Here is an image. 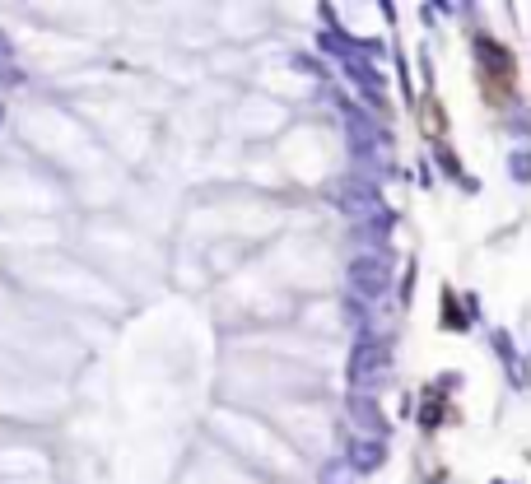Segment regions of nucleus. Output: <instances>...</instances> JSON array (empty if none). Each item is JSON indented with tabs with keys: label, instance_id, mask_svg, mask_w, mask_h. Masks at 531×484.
<instances>
[{
	"label": "nucleus",
	"instance_id": "1",
	"mask_svg": "<svg viewBox=\"0 0 531 484\" xmlns=\"http://www.w3.org/2000/svg\"><path fill=\"white\" fill-rule=\"evenodd\" d=\"M327 196H331V205L350 219V224H359V219H368V215H378V210H382L378 187H373L368 177H354V173L350 177H336Z\"/></svg>",
	"mask_w": 531,
	"mask_h": 484
},
{
	"label": "nucleus",
	"instance_id": "2",
	"mask_svg": "<svg viewBox=\"0 0 531 484\" xmlns=\"http://www.w3.org/2000/svg\"><path fill=\"white\" fill-rule=\"evenodd\" d=\"M387 363H392V350H387V345H378L373 336H359L350 350V368H345V373H350V387L373 396V387L387 377Z\"/></svg>",
	"mask_w": 531,
	"mask_h": 484
},
{
	"label": "nucleus",
	"instance_id": "3",
	"mask_svg": "<svg viewBox=\"0 0 531 484\" xmlns=\"http://www.w3.org/2000/svg\"><path fill=\"white\" fill-rule=\"evenodd\" d=\"M345 284H350V298H382L392 289V270H387V256H350L345 266Z\"/></svg>",
	"mask_w": 531,
	"mask_h": 484
},
{
	"label": "nucleus",
	"instance_id": "4",
	"mask_svg": "<svg viewBox=\"0 0 531 484\" xmlns=\"http://www.w3.org/2000/svg\"><path fill=\"white\" fill-rule=\"evenodd\" d=\"M345 415L359 424V429H368V438H382L387 443V415H382V405L368 396V391H350L345 396Z\"/></svg>",
	"mask_w": 531,
	"mask_h": 484
},
{
	"label": "nucleus",
	"instance_id": "5",
	"mask_svg": "<svg viewBox=\"0 0 531 484\" xmlns=\"http://www.w3.org/2000/svg\"><path fill=\"white\" fill-rule=\"evenodd\" d=\"M341 66H345V75H350L354 84H359V94L373 103V108H387V84H382V75L373 66H368V56H341Z\"/></svg>",
	"mask_w": 531,
	"mask_h": 484
},
{
	"label": "nucleus",
	"instance_id": "6",
	"mask_svg": "<svg viewBox=\"0 0 531 484\" xmlns=\"http://www.w3.org/2000/svg\"><path fill=\"white\" fill-rule=\"evenodd\" d=\"M387 461V443L382 438H350V447H345V466H350V475H373Z\"/></svg>",
	"mask_w": 531,
	"mask_h": 484
},
{
	"label": "nucleus",
	"instance_id": "7",
	"mask_svg": "<svg viewBox=\"0 0 531 484\" xmlns=\"http://www.w3.org/2000/svg\"><path fill=\"white\" fill-rule=\"evenodd\" d=\"M494 350H499V359L513 368V377H522V368H518V350H513V340H508V331H494Z\"/></svg>",
	"mask_w": 531,
	"mask_h": 484
},
{
	"label": "nucleus",
	"instance_id": "8",
	"mask_svg": "<svg viewBox=\"0 0 531 484\" xmlns=\"http://www.w3.org/2000/svg\"><path fill=\"white\" fill-rule=\"evenodd\" d=\"M345 322H350L359 336H368V312H364V303H359V298H345Z\"/></svg>",
	"mask_w": 531,
	"mask_h": 484
},
{
	"label": "nucleus",
	"instance_id": "9",
	"mask_svg": "<svg viewBox=\"0 0 531 484\" xmlns=\"http://www.w3.org/2000/svg\"><path fill=\"white\" fill-rule=\"evenodd\" d=\"M322 484H350V466H345V461H331L327 471H322Z\"/></svg>",
	"mask_w": 531,
	"mask_h": 484
},
{
	"label": "nucleus",
	"instance_id": "10",
	"mask_svg": "<svg viewBox=\"0 0 531 484\" xmlns=\"http://www.w3.org/2000/svg\"><path fill=\"white\" fill-rule=\"evenodd\" d=\"M294 66H299V70H308V75H322V66H317L313 56H294Z\"/></svg>",
	"mask_w": 531,
	"mask_h": 484
},
{
	"label": "nucleus",
	"instance_id": "11",
	"mask_svg": "<svg viewBox=\"0 0 531 484\" xmlns=\"http://www.w3.org/2000/svg\"><path fill=\"white\" fill-rule=\"evenodd\" d=\"M513 177H518V182H522V177H527V154H522V149H518V154H513Z\"/></svg>",
	"mask_w": 531,
	"mask_h": 484
}]
</instances>
